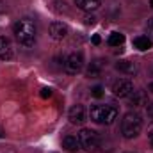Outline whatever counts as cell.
<instances>
[{
  "label": "cell",
  "mask_w": 153,
  "mask_h": 153,
  "mask_svg": "<svg viewBox=\"0 0 153 153\" xmlns=\"http://www.w3.org/2000/svg\"><path fill=\"white\" fill-rule=\"evenodd\" d=\"M14 30V38L18 39L20 45L23 46H32L36 43V23L29 18L18 20L13 27Z\"/></svg>",
  "instance_id": "cell-1"
},
{
  "label": "cell",
  "mask_w": 153,
  "mask_h": 153,
  "mask_svg": "<svg viewBox=\"0 0 153 153\" xmlns=\"http://www.w3.org/2000/svg\"><path fill=\"white\" fill-rule=\"evenodd\" d=\"M141 130H143V117H141L139 112L130 111V112H126L123 116V119H121V134H123L125 139L137 137L141 134Z\"/></svg>",
  "instance_id": "cell-2"
},
{
  "label": "cell",
  "mask_w": 153,
  "mask_h": 153,
  "mask_svg": "<svg viewBox=\"0 0 153 153\" xmlns=\"http://www.w3.org/2000/svg\"><path fill=\"white\" fill-rule=\"evenodd\" d=\"M89 116L98 125H112L114 119L117 117V109L114 105H94L91 107Z\"/></svg>",
  "instance_id": "cell-3"
},
{
  "label": "cell",
  "mask_w": 153,
  "mask_h": 153,
  "mask_svg": "<svg viewBox=\"0 0 153 153\" xmlns=\"http://www.w3.org/2000/svg\"><path fill=\"white\" fill-rule=\"evenodd\" d=\"M78 139V144L80 148H84L85 152H96L98 150V144H100V139H98V134L91 128H82L76 135Z\"/></svg>",
  "instance_id": "cell-4"
},
{
  "label": "cell",
  "mask_w": 153,
  "mask_h": 153,
  "mask_svg": "<svg viewBox=\"0 0 153 153\" xmlns=\"http://www.w3.org/2000/svg\"><path fill=\"white\" fill-rule=\"evenodd\" d=\"M82 68H84V55H82V52H73V53H70L66 57V61H64L66 73L76 75V73L82 71Z\"/></svg>",
  "instance_id": "cell-5"
},
{
  "label": "cell",
  "mask_w": 153,
  "mask_h": 153,
  "mask_svg": "<svg viewBox=\"0 0 153 153\" xmlns=\"http://www.w3.org/2000/svg\"><path fill=\"white\" fill-rule=\"evenodd\" d=\"M134 93V82L128 78H119L112 84V94L117 98H128Z\"/></svg>",
  "instance_id": "cell-6"
},
{
  "label": "cell",
  "mask_w": 153,
  "mask_h": 153,
  "mask_svg": "<svg viewBox=\"0 0 153 153\" xmlns=\"http://www.w3.org/2000/svg\"><path fill=\"white\" fill-rule=\"evenodd\" d=\"M14 57V48L13 43L9 41V38H0V59L2 61H11Z\"/></svg>",
  "instance_id": "cell-7"
},
{
  "label": "cell",
  "mask_w": 153,
  "mask_h": 153,
  "mask_svg": "<svg viewBox=\"0 0 153 153\" xmlns=\"http://www.w3.org/2000/svg\"><path fill=\"white\" fill-rule=\"evenodd\" d=\"M68 119L73 123V125H82L85 121V109L82 105H73L68 112Z\"/></svg>",
  "instance_id": "cell-8"
},
{
  "label": "cell",
  "mask_w": 153,
  "mask_h": 153,
  "mask_svg": "<svg viewBox=\"0 0 153 153\" xmlns=\"http://www.w3.org/2000/svg\"><path fill=\"white\" fill-rule=\"evenodd\" d=\"M50 36L53 39H64L68 36V27L64 25V23H61V22H53V23H50Z\"/></svg>",
  "instance_id": "cell-9"
},
{
  "label": "cell",
  "mask_w": 153,
  "mask_h": 153,
  "mask_svg": "<svg viewBox=\"0 0 153 153\" xmlns=\"http://www.w3.org/2000/svg\"><path fill=\"white\" fill-rule=\"evenodd\" d=\"M148 103H150V100H148V94L144 91H134L130 94V105H134V107H146Z\"/></svg>",
  "instance_id": "cell-10"
},
{
  "label": "cell",
  "mask_w": 153,
  "mask_h": 153,
  "mask_svg": "<svg viewBox=\"0 0 153 153\" xmlns=\"http://www.w3.org/2000/svg\"><path fill=\"white\" fill-rule=\"evenodd\" d=\"M116 70L125 73V75H134V73H137V64L132 61H119L116 64Z\"/></svg>",
  "instance_id": "cell-11"
},
{
  "label": "cell",
  "mask_w": 153,
  "mask_h": 153,
  "mask_svg": "<svg viewBox=\"0 0 153 153\" xmlns=\"http://www.w3.org/2000/svg\"><path fill=\"white\" fill-rule=\"evenodd\" d=\"M75 4L78 9L91 13V11H94V9H98L102 5V0H75Z\"/></svg>",
  "instance_id": "cell-12"
},
{
  "label": "cell",
  "mask_w": 153,
  "mask_h": 153,
  "mask_svg": "<svg viewBox=\"0 0 153 153\" xmlns=\"http://www.w3.org/2000/svg\"><path fill=\"white\" fill-rule=\"evenodd\" d=\"M102 68H103V62H102V61H93V62L89 64L87 71H85V76H89V78H96V76L102 73Z\"/></svg>",
  "instance_id": "cell-13"
},
{
  "label": "cell",
  "mask_w": 153,
  "mask_h": 153,
  "mask_svg": "<svg viewBox=\"0 0 153 153\" xmlns=\"http://www.w3.org/2000/svg\"><path fill=\"white\" fill-rule=\"evenodd\" d=\"M62 146L68 150V152L75 153L78 148H80V144H78V139L76 137H73V135H66L64 139H62Z\"/></svg>",
  "instance_id": "cell-14"
},
{
  "label": "cell",
  "mask_w": 153,
  "mask_h": 153,
  "mask_svg": "<svg viewBox=\"0 0 153 153\" xmlns=\"http://www.w3.org/2000/svg\"><path fill=\"white\" fill-rule=\"evenodd\" d=\"M134 46L137 48V50H150L152 48V39H148L146 36H137V38L134 39Z\"/></svg>",
  "instance_id": "cell-15"
},
{
  "label": "cell",
  "mask_w": 153,
  "mask_h": 153,
  "mask_svg": "<svg viewBox=\"0 0 153 153\" xmlns=\"http://www.w3.org/2000/svg\"><path fill=\"white\" fill-rule=\"evenodd\" d=\"M107 43H109L111 46H119V45L125 43V36L119 34V32H112V34L109 36V39H107Z\"/></svg>",
  "instance_id": "cell-16"
},
{
  "label": "cell",
  "mask_w": 153,
  "mask_h": 153,
  "mask_svg": "<svg viewBox=\"0 0 153 153\" xmlns=\"http://www.w3.org/2000/svg\"><path fill=\"white\" fill-rule=\"evenodd\" d=\"M91 94H93L94 98H102V96H103V87H102V85H94V87L91 89Z\"/></svg>",
  "instance_id": "cell-17"
},
{
  "label": "cell",
  "mask_w": 153,
  "mask_h": 153,
  "mask_svg": "<svg viewBox=\"0 0 153 153\" xmlns=\"http://www.w3.org/2000/svg\"><path fill=\"white\" fill-rule=\"evenodd\" d=\"M52 96V89L50 87H43L41 89V98H50Z\"/></svg>",
  "instance_id": "cell-18"
},
{
  "label": "cell",
  "mask_w": 153,
  "mask_h": 153,
  "mask_svg": "<svg viewBox=\"0 0 153 153\" xmlns=\"http://www.w3.org/2000/svg\"><path fill=\"white\" fill-rule=\"evenodd\" d=\"M94 20H96L94 16H85V18H84V23H87V25H93V23H94Z\"/></svg>",
  "instance_id": "cell-19"
},
{
  "label": "cell",
  "mask_w": 153,
  "mask_h": 153,
  "mask_svg": "<svg viewBox=\"0 0 153 153\" xmlns=\"http://www.w3.org/2000/svg\"><path fill=\"white\" fill-rule=\"evenodd\" d=\"M146 112H148V116L153 119V103H148V105H146Z\"/></svg>",
  "instance_id": "cell-20"
},
{
  "label": "cell",
  "mask_w": 153,
  "mask_h": 153,
  "mask_svg": "<svg viewBox=\"0 0 153 153\" xmlns=\"http://www.w3.org/2000/svg\"><path fill=\"white\" fill-rule=\"evenodd\" d=\"M100 43H102L100 36H98V34H94V36H93V45H100Z\"/></svg>",
  "instance_id": "cell-21"
},
{
  "label": "cell",
  "mask_w": 153,
  "mask_h": 153,
  "mask_svg": "<svg viewBox=\"0 0 153 153\" xmlns=\"http://www.w3.org/2000/svg\"><path fill=\"white\" fill-rule=\"evenodd\" d=\"M148 137H150V139L153 141V123L150 125V128H148Z\"/></svg>",
  "instance_id": "cell-22"
},
{
  "label": "cell",
  "mask_w": 153,
  "mask_h": 153,
  "mask_svg": "<svg viewBox=\"0 0 153 153\" xmlns=\"http://www.w3.org/2000/svg\"><path fill=\"white\" fill-rule=\"evenodd\" d=\"M150 29H152V32H153V18L150 20Z\"/></svg>",
  "instance_id": "cell-23"
},
{
  "label": "cell",
  "mask_w": 153,
  "mask_h": 153,
  "mask_svg": "<svg viewBox=\"0 0 153 153\" xmlns=\"http://www.w3.org/2000/svg\"><path fill=\"white\" fill-rule=\"evenodd\" d=\"M2 137H4V130L0 128V139H2Z\"/></svg>",
  "instance_id": "cell-24"
},
{
  "label": "cell",
  "mask_w": 153,
  "mask_h": 153,
  "mask_svg": "<svg viewBox=\"0 0 153 153\" xmlns=\"http://www.w3.org/2000/svg\"><path fill=\"white\" fill-rule=\"evenodd\" d=\"M150 91H152V93H153V82H152V84H150Z\"/></svg>",
  "instance_id": "cell-25"
},
{
  "label": "cell",
  "mask_w": 153,
  "mask_h": 153,
  "mask_svg": "<svg viewBox=\"0 0 153 153\" xmlns=\"http://www.w3.org/2000/svg\"><path fill=\"white\" fill-rule=\"evenodd\" d=\"M150 4H152V7H153V0H150Z\"/></svg>",
  "instance_id": "cell-26"
},
{
  "label": "cell",
  "mask_w": 153,
  "mask_h": 153,
  "mask_svg": "<svg viewBox=\"0 0 153 153\" xmlns=\"http://www.w3.org/2000/svg\"><path fill=\"white\" fill-rule=\"evenodd\" d=\"M126 153H135V152H126Z\"/></svg>",
  "instance_id": "cell-27"
},
{
  "label": "cell",
  "mask_w": 153,
  "mask_h": 153,
  "mask_svg": "<svg viewBox=\"0 0 153 153\" xmlns=\"http://www.w3.org/2000/svg\"><path fill=\"white\" fill-rule=\"evenodd\" d=\"M152 146H153V141H152Z\"/></svg>",
  "instance_id": "cell-28"
}]
</instances>
